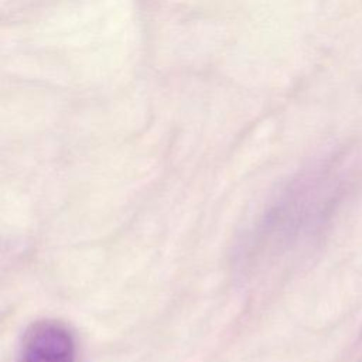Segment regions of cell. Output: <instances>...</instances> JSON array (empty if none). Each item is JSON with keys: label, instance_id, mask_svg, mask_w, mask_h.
<instances>
[{"label": "cell", "instance_id": "6da1fadb", "mask_svg": "<svg viewBox=\"0 0 362 362\" xmlns=\"http://www.w3.org/2000/svg\"><path fill=\"white\" fill-rule=\"evenodd\" d=\"M74 334L58 321L33 324L23 337L18 362H76Z\"/></svg>", "mask_w": 362, "mask_h": 362}]
</instances>
